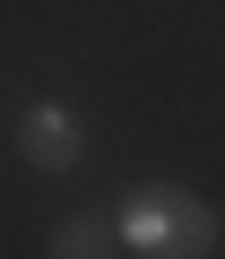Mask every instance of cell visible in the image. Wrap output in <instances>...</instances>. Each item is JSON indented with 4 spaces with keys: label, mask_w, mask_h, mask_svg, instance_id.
<instances>
[{
    "label": "cell",
    "mask_w": 225,
    "mask_h": 259,
    "mask_svg": "<svg viewBox=\"0 0 225 259\" xmlns=\"http://www.w3.org/2000/svg\"><path fill=\"white\" fill-rule=\"evenodd\" d=\"M113 225H122V250H139V259H208L216 233H225L216 207L199 190H182V182H139L113 207Z\"/></svg>",
    "instance_id": "cell-1"
},
{
    "label": "cell",
    "mask_w": 225,
    "mask_h": 259,
    "mask_svg": "<svg viewBox=\"0 0 225 259\" xmlns=\"http://www.w3.org/2000/svg\"><path fill=\"white\" fill-rule=\"evenodd\" d=\"M18 156H26L35 173H69V164L87 156V121H78L69 104H26V112H18Z\"/></svg>",
    "instance_id": "cell-2"
},
{
    "label": "cell",
    "mask_w": 225,
    "mask_h": 259,
    "mask_svg": "<svg viewBox=\"0 0 225 259\" xmlns=\"http://www.w3.org/2000/svg\"><path fill=\"white\" fill-rule=\"evenodd\" d=\"M113 250H122L113 207H78V216H61V225H52V242H44V259H113Z\"/></svg>",
    "instance_id": "cell-3"
}]
</instances>
